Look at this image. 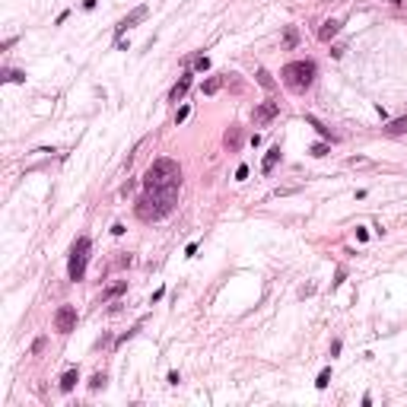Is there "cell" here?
<instances>
[{"label":"cell","instance_id":"cell-2","mask_svg":"<svg viewBox=\"0 0 407 407\" xmlns=\"http://www.w3.org/2000/svg\"><path fill=\"white\" fill-rule=\"evenodd\" d=\"M143 185H147L150 191H178V185H182V169H178L175 159H156L147 169V175H143Z\"/></svg>","mask_w":407,"mask_h":407},{"label":"cell","instance_id":"cell-3","mask_svg":"<svg viewBox=\"0 0 407 407\" xmlns=\"http://www.w3.org/2000/svg\"><path fill=\"white\" fill-rule=\"evenodd\" d=\"M280 80L290 92H306L315 80V64L312 61H290L280 70Z\"/></svg>","mask_w":407,"mask_h":407},{"label":"cell","instance_id":"cell-11","mask_svg":"<svg viewBox=\"0 0 407 407\" xmlns=\"http://www.w3.org/2000/svg\"><path fill=\"white\" fill-rule=\"evenodd\" d=\"M277 162H280V147H270V150H267V156H264V162H261V172L270 175Z\"/></svg>","mask_w":407,"mask_h":407},{"label":"cell","instance_id":"cell-15","mask_svg":"<svg viewBox=\"0 0 407 407\" xmlns=\"http://www.w3.org/2000/svg\"><path fill=\"white\" fill-rule=\"evenodd\" d=\"M296 45H299V32H296V26H286V32H283V48H286V51H293Z\"/></svg>","mask_w":407,"mask_h":407},{"label":"cell","instance_id":"cell-17","mask_svg":"<svg viewBox=\"0 0 407 407\" xmlns=\"http://www.w3.org/2000/svg\"><path fill=\"white\" fill-rule=\"evenodd\" d=\"M223 86V77H210L207 83H204V95H213V92H220Z\"/></svg>","mask_w":407,"mask_h":407},{"label":"cell","instance_id":"cell-26","mask_svg":"<svg viewBox=\"0 0 407 407\" xmlns=\"http://www.w3.org/2000/svg\"><path fill=\"white\" fill-rule=\"evenodd\" d=\"M391 4H401V0H391Z\"/></svg>","mask_w":407,"mask_h":407},{"label":"cell","instance_id":"cell-9","mask_svg":"<svg viewBox=\"0 0 407 407\" xmlns=\"http://www.w3.org/2000/svg\"><path fill=\"white\" fill-rule=\"evenodd\" d=\"M188 89H191V74H182V80H178L175 86H172V92H169V99H172V102H182Z\"/></svg>","mask_w":407,"mask_h":407},{"label":"cell","instance_id":"cell-25","mask_svg":"<svg viewBox=\"0 0 407 407\" xmlns=\"http://www.w3.org/2000/svg\"><path fill=\"white\" fill-rule=\"evenodd\" d=\"M42 347H45V337H39V341L32 344V353H42Z\"/></svg>","mask_w":407,"mask_h":407},{"label":"cell","instance_id":"cell-12","mask_svg":"<svg viewBox=\"0 0 407 407\" xmlns=\"http://www.w3.org/2000/svg\"><path fill=\"white\" fill-rule=\"evenodd\" d=\"M382 130H385L388 137H401V134H407V115H404V118H394V121H391L388 127H382Z\"/></svg>","mask_w":407,"mask_h":407},{"label":"cell","instance_id":"cell-10","mask_svg":"<svg viewBox=\"0 0 407 407\" xmlns=\"http://www.w3.org/2000/svg\"><path fill=\"white\" fill-rule=\"evenodd\" d=\"M337 32H341V19H325V26L318 29V39L321 42H331Z\"/></svg>","mask_w":407,"mask_h":407},{"label":"cell","instance_id":"cell-20","mask_svg":"<svg viewBox=\"0 0 407 407\" xmlns=\"http://www.w3.org/2000/svg\"><path fill=\"white\" fill-rule=\"evenodd\" d=\"M328 382H331V369H321V372H318V382H315V388H328Z\"/></svg>","mask_w":407,"mask_h":407},{"label":"cell","instance_id":"cell-21","mask_svg":"<svg viewBox=\"0 0 407 407\" xmlns=\"http://www.w3.org/2000/svg\"><path fill=\"white\" fill-rule=\"evenodd\" d=\"M102 385H105V372H95V376H92V382H89V388H92V391H99Z\"/></svg>","mask_w":407,"mask_h":407},{"label":"cell","instance_id":"cell-6","mask_svg":"<svg viewBox=\"0 0 407 407\" xmlns=\"http://www.w3.org/2000/svg\"><path fill=\"white\" fill-rule=\"evenodd\" d=\"M277 115H280V102H270L267 99V102H261L258 109L251 112V121H255V124H270Z\"/></svg>","mask_w":407,"mask_h":407},{"label":"cell","instance_id":"cell-16","mask_svg":"<svg viewBox=\"0 0 407 407\" xmlns=\"http://www.w3.org/2000/svg\"><path fill=\"white\" fill-rule=\"evenodd\" d=\"M306 121H309V124H312V127L318 130V134H321V137H328V140H334V134H331V130H328L325 124H321V121H318V118H315V115H306Z\"/></svg>","mask_w":407,"mask_h":407},{"label":"cell","instance_id":"cell-13","mask_svg":"<svg viewBox=\"0 0 407 407\" xmlns=\"http://www.w3.org/2000/svg\"><path fill=\"white\" fill-rule=\"evenodd\" d=\"M127 290V280H118V283H112L109 290H105L102 296H99V302H109V299H115V296H121Z\"/></svg>","mask_w":407,"mask_h":407},{"label":"cell","instance_id":"cell-5","mask_svg":"<svg viewBox=\"0 0 407 407\" xmlns=\"http://www.w3.org/2000/svg\"><path fill=\"white\" fill-rule=\"evenodd\" d=\"M54 328L61 331V334L74 331L77 328V309L74 306H61V309H57V312H54Z\"/></svg>","mask_w":407,"mask_h":407},{"label":"cell","instance_id":"cell-14","mask_svg":"<svg viewBox=\"0 0 407 407\" xmlns=\"http://www.w3.org/2000/svg\"><path fill=\"white\" fill-rule=\"evenodd\" d=\"M77 382H80V372H77V369H67V372L61 376V391H74Z\"/></svg>","mask_w":407,"mask_h":407},{"label":"cell","instance_id":"cell-18","mask_svg":"<svg viewBox=\"0 0 407 407\" xmlns=\"http://www.w3.org/2000/svg\"><path fill=\"white\" fill-rule=\"evenodd\" d=\"M258 83H261V86H264V89H274V86H277V83H274V77L267 74V70H264V67H261V70H258Z\"/></svg>","mask_w":407,"mask_h":407},{"label":"cell","instance_id":"cell-23","mask_svg":"<svg viewBox=\"0 0 407 407\" xmlns=\"http://www.w3.org/2000/svg\"><path fill=\"white\" fill-rule=\"evenodd\" d=\"M207 67H210V61H207V57H204V54H200V57H197V61H194V70H200V74H204V70H207Z\"/></svg>","mask_w":407,"mask_h":407},{"label":"cell","instance_id":"cell-4","mask_svg":"<svg viewBox=\"0 0 407 407\" xmlns=\"http://www.w3.org/2000/svg\"><path fill=\"white\" fill-rule=\"evenodd\" d=\"M86 261H89V239L80 235L77 242L70 245V261H67V277L74 283L86 277Z\"/></svg>","mask_w":407,"mask_h":407},{"label":"cell","instance_id":"cell-1","mask_svg":"<svg viewBox=\"0 0 407 407\" xmlns=\"http://www.w3.org/2000/svg\"><path fill=\"white\" fill-rule=\"evenodd\" d=\"M175 197H178V191H143V194L137 197L134 204V213H137V220L143 223H156L162 217H169V213L175 210Z\"/></svg>","mask_w":407,"mask_h":407},{"label":"cell","instance_id":"cell-24","mask_svg":"<svg viewBox=\"0 0 407 407\" xmlns=\"http://www.w3.org/2000/svg\"><path fill=\"white\" fill-rule=\"evenodd\" d=\"M235 178H239V182H245V178H248V165H239V169H235Z\"/></svg>","mask_w":407,"mask_h":407},{"label":"cell","instance_id":"cell-22","mask_svg":"<svg viewBox=\"0 0 407 407\" xmlns=\"http://www.w3.org/2000/svg\"><path fill=\"white\" fill-rule=\"evenodd\" d=\"M7 80H10V83H22V80H26V74H22V70H10Z\"/></svg>","mask_w":407,"mask_h":407},{"label":"cell","instance_id":"cell-19","mask_svg":"<svg viewBox=\"0 0 407 407\" xmlns=\"http://www.w3.org/2000/svg\"><path fill=\"white\" fill-rule=\"evenodd\" d=\"M309 153H312L315 159H321V156H328L331 150H328V143H312V147H309Z\"/></svg>","mask_w":407,"mask_h":407},{"label":"cell","instance_id":"cell-8","mask_svg":"<svg viewBox=\"0 0 407 407\" xmlns=\"http://www.w3.org/2000/svg\"><path fill=\"white\" fill-rule=\"evenodd\" d=\"M242 140H245V130L239 127V124H229V130L223 134V143H226V150H229V153L242 150Z\"/></svg>","mask_w":407,"mask_h":407},{"label":"cell","instance_id":"cell-7","mask_svg":"<svg viewBox=\"0 0 407 407\" xmlns=\"http://www.w3.org/2000/svg\"><path fill=\"white\" fill-rule=\"evenodd\" d=\"M147 13H150V7H137V10H130V13H127L121 22H118V39H121V35H124L127 29H134L137 22H143V19H147Z\"/></svg>","mask_w":407,"mask_h":407}]
</instances>
